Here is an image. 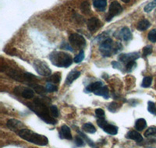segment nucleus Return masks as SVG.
<instances>
[{"label": "nucleus", "instance_id": "obj_25", "mask_svg": "<svg viewBox=\"0 0 156 148\" xmlns=\"http://www.w3.org/2000/svg\"><path fill=\"white\" fill-rule=\"evenodd\" d=\"M60 79H61V76H60V74L59 73H55L53 75H51L48 79V81L50 83H58L60 82Z\"/></svg>", "mask_w": 156, "mask_h": 148}, {"label": "nucleus", "instance_id": "obj_8", "mask_svg": "<svg viewBox=\"0 0 156 148\" xmlns=\"http://www.w3.org/2000/svg\"><path fill=\"white\" fill-rule=\"evenodd\" d=\"M122 11V7L120 4L116 1H114L109 5V9H108V15H107L106 20L110 21L111 19H113L115 16L120 14Z\"/></svg>", "mask_w": 156, "mask_h": 148}, {"label": "nucleus", "instance_id": "obj_37", "mask_svg": "<svg viewBox=\"0 0 156 148\" xmlns=\"http://www.w3.org/2000/svg\"><path fill=\"white\" fill-rule=\"evenodd\" d=\"M46 90L48 92H54L57 90V86L51 83H48L46 85Z\"/></svg>", "mask_w": 156, "mask_h": 148}, {"label": "nucleus", "instance_id": "obj_1", "mask_svg": "<svg viewBox=\"0 0 156 148\" xmlns=\"http://www.w3.org/2000/svg\"><path fill=\"white\" fill-rule=\"evenodd\" d=\"M48 104V101L46 102L41 98H36L33 103H27V106L46 123L55 125L56 120L51 116L50 109L47 107Z\"/></svg>", "mask_w": 156, "mask_h": 148}, {"label": "nucleus", "instance_id": "obj_10", "mask_svg": "<svg viewBox=\"0 0 156 148\" xmlns=\"http://www.w3.org/2000/svg\"><path fill=\"white\" fill-rule=\"evenodd\" d=\"M140 57L138 52H132L128 53V54H121L119 55L118 58L120 62H124V63H128L130 61H134L136 58Z\"/></svg>", "mask_w": 156, "mask_h": 148}, {"label": "nucleus", "instance_id": "obj_38", "mask_svg": "<svg viewBox=\"0 0 156 148\" xmlns=\"http://www.w3.org/2000/svg\"><path fill=\"white\" fill-rule=\"evenodd\" d=\"M78 132L80 133V136H81V137H83V139H84L86 141H87V143H88V144L90 145V146H92V147H95V144H94V143H93L92 140H90V139H88V138H87V136H86L85 135H84V134L83 133V132H79V131H78Z\"/></svg>", "mask_w": 156, "mask_h": 148}, {"label": "nucleus", "instance_id": "obj_31", "mask_svg": "<svg viewBox=\"0 0 156 148\" xmlns=\"http://www.w3.org/2000/svg\"><path fill=\"white\" fill-rule=\"evenodd\" d=\"M147 110H148V111L150 113H151V114H155L156 112V105L155 104H154V102H152V101H148V103H147Z\"/></svg>", "mask_w": 156, "mask_h": 148}, {"label": "nucleus", "instance_id": "obj_30", "mask_svg": "<svg viewBox=\"0 0 156 148\" xmlns=\"http://www.w3.org/2000/svg\"><path fill=\"white\" fill-rule=\"evenodd\" d=\"M24 78L26 81L29 82H34L37 79V77H36L34 75L31 73H28V72H25L24 73Z\"/></svg>", "mask_w": 156, "mask_h": 148}, {"label": "nucleus", "instance_id": "obj_16", "mask_svg": "<svg viewBox=\"0 0 156 148\" xmlns=\"http://www.w3.org/2000/svg\"><path fill=\"white\" fill-rule=\"evenodd\" d=\"M103 86L102 83L101 82H95V83H93L89 85L88 86H87L86 90L88 92H93V93H96Z\"/></svg>", "mask_w": 156, "mask_h": 148}, {"label": "nucleus", "instance_id": "obj_43", "mask_svg": "<svg viewBox=\"0 0 156 148\" xmlns=\"http://www.w3.org/2000/svg\"><path fill=\"white\" fill-rule=\"evenodd\" d=\"M112 65H113V66L115 67V68H119V67H120V65H119V64L117 63L116 62H112Z\"/></svg>", "mask_w": 156, "mask_h": 148}, {"label": "nucleus", "instance_id": "obj_23", "mask_svg": "<svg viewBox=\"0 0 156 148\" xmlns=\"http://www.w3.org/2000/svg\"><path fill=\"white\" fill-rule=\"evenodd\" d=\"M30 86L34 88V90H35L36 93H39V94H44L45 92L47 91L46 88H44V86H41V85H37V84H34V83H31Z\"/></svg>", "mask_w": 156, "mask_h": 148}, {"label": "nucleus", "instance_id": "obj_17", "mask_svg": "<svg viewBox=\"0 0 156 148\" xmlns=\"http://www.w3.org/2000/svg\"><path fill=\"white\" fill-rule=\"evenodd\" d=\"M18 93H20L21 94L22 97L25 99H31L34 97V93L33 91V90H31L30 88H24L20 91H18Z\"/></svg>", "mask_w": 156, "mask_h": 148}, {"label": "nucleus", "instance_id": "obj_24", "mask_svg": "<svg viewBox=\"0 0 156 148\" xmlns=\"http://www.w3.org/2000/svg\"><path fill=\"white\" fill-rule=\"evenodd\" d=\"M96 95H100L104 97L105 98H108V89L106 86H103L101 89H100L97 93H95Z\"/></svg>", "mask_w": 156, "mask_h": 148}, {"label": "nucleus", "instance_id": "obj_5", "mask_svg": "<svg viewBox=\"0 0 156 148\" xmlns=\"http://www.w3.org/2000/svg\"><path fill=\"white\" fill-rule=\"evenodd\" d=\"M33 65H34L36 72H37L38 74H40V75H41V76H51V69H50L48 65H47L45 62H42V61H41V60H35V61L34 62Z\"/></svg>", "mask_w": 156, "mask_h": 148}, {"label": "nucleus", "instance_id": "obj_34", "mask_svg": "<svg viewBox=\"0 0 156 148\" xmlns=\"http://www.w3.org/2000/svg\"><path fill=\"white\" fill-rule=\"evenodd\" d=\"M80 8L84 13H89V12H90V4L88 2H83L81 4Z\"/></svg>", "mask_w": 156, "mask_h": 148}, {"label": "nucleus", "instance_id": "obj_39", "mask_svg": "<svg viewBox=\"0 0 156 148\" xmlns=\"http://www.w3.org/2000/svg\"><path fill=\"white\" fill-rule=\"evenodd\" d=\"M136 65V63H135L134 61H130V62H129L128 63L126 64V70L128 71V72H129V71H131L132 69H133V67Z\"/></svg>", "mask_w": 156, "mask_h": 148}, {"label": "nucleus", "instance_id": "obj_29", "mask_svg": "<svg viewBox=\"0 0 156 148\" xmlns=\"http://www.w3.org/2000/svg\"><path fill=\"white\" fill-rule=\"evenodd\" d=\"M83 58H84V52H83V50H81V51L79 52V54L75 57L73 61H74L76 63H80V62H81L82 61H83Z\"/></svg>", "mask_w": 156, "mask_h": 148}, {"label": "nucleus", "instance_id": "obj_11", "mask_svg": "<svg viewBox=\"0 0 156 148\" xmlns=\"http://www.w3.org/2000/svg\"><path fill=\"white\" fill-rule=\"evenodd\" d=\"M87 28L90 32H95L100 28L101 23L99 19L96 17H91L87 21Z\"/></svg>", "mask_w": 156, "mask_h": 148}, {"label": "nucleus", "instance_id": "obj_6", "mask_svg": "<svg viewBox=\"0 0 156 148\" xmlns=\"http://www.w3.org/2000/svg\"><path fill=\"white\" fill-rule=\"evenodd\" d=\"M69 41L73 48L82 49L86 46V40L84 37L78 33H72L69 37Z\"/></svg>", "mask_w": 156, "mask_h": 148}, {"label": "nucleus", "instance_id": "obj_15", "mask_svg": "<svg viewBox=\"0 0 156 148\" xmlns=\"http://www.w3.org/2000/svg\"><path fill=\"white\" fill-rule=\"evenodd\" d=\"M80 75V72L76 70H72L69 74L67 75L66 78V84L69 85L74 81L75 79H77Z\"/></svg>", "mask_w": 156, "mask_h": 148}, {"label": "nucleus", "instance_id": "obj_40", "mask_svg": "<svg viewBox=\"0 0 156 148\" xmlns=\"http://www.w3.org/2000/svg\"><path fill=\"white\" fill-rule=\"evenodd\" d=\"M95 114L99 118H102V117L105 116V111H104L103 109H101V108H97L95 110Z\"/></svg>", "mask_w": 156, "mask_h": 148}, {"label": "nucleus", "instance_id": "obj_36", "mask_svg": "<svg viewBox=\"0 0 156 148\" xmlns=\"http://www.w3.org/2000/svg\"><path fill=\"white\" fill-rule=\"evenodd\" d=\"M152 52V47L151 46H146L143 48V55L144 56H147Z\"/></svg>", "mask_w": 156, "mask_h": 148}, {"label": "nucleus", "instance_id": "obj_9", "mask_svg": "<svg viewBox=\"0 0 156 148\" xmlns=\"http://www.w3.org/2000/svg\"><path fill=\"white\" fill-rule=\"evenodd\" d=\"M7 126L9 129H10L12 131L18 132L20 130L24 129L25 125L16 119H9L7 122Z\"/></svg>", "mask_w": 156, "mask_h": 148}, {"label": "nucleus", "instance_id": "obj_41", "mask_svg": "<svg viewBox=\"0 0 156 148\" xmlns=\"http://www.w3.org/2000/svg\"><path fill=\"white\" fill-rule=\"evenodd\" d=\"M117 107H118V105H117L116 103L112 102V103H111V104H110L109 106H108V109L112 111H112H113V112H115V111H116Z\"/></svg>", "mask_w": 156, "mask_h": 148}, {"label": "nucleus", "instance_id": "obj_14", "mask_svg": "<svg viewBox=\"0 0 156 148\" xmlns=\"http://www.w3.org/2000/svg\"><path fill=\"white\" fill-rule=\"evenodd\" d=\"M126 138L135 140L136 143H140V142H141V141L143 140V136H142L137 131L135 130H132L128 132V133L126 134Z\"/></svg>", "mask_w": 156, "mask_h": 148}, {"label": "nucleus", "instance_id": "obj_44", "mask_svg": "<svg viewBox=\"0 0 156 148\" xmlns=\"http://www.w3.org/2000/svg\"><path fill=\"white\" fill-rule=\"evenodd\" d=\"M121 1L123 2H125V3H128V2H129L130 0H121Z\"/></svg>", "mask_w": 156, "mask_h": 148}, {"label": "nucleus", "instance_id": "obj_13", "mask_svg": "<svg viewBox=\"0 0 156 148\" xmlns=\"http://www.w3.org/2000/svg\"><path fill=\"white\" fill-rule=\"evenodd\" d=\"M59 134H60L61 138H63V139H73V136H72V134H71L70 129L67 125H64L61 127L60 131H59Z\"/></svg>", "mask_w": 156, "mask_h": 148}, {"label": "nucleus", "instance_id": "obj_19", "mask_svg": "<svg viewBox=\"0 0 156 148\" xmlns=\"http://www.w3.org/2000/svg\"><path fill=\"white\" fill-rule=\"evenodd\" d=\"M150 26H151V23H150L147 19H142V20H140V21L137 23V25H136V28L138 29L139 30H140V31H144V30L148 29L149 27H150Z\"/></svg>", "mask_w": 156, "mask_h": 148}, {"label": "nucleus", "instance_id": "obj_27", "mask_svg": "<svg viewBox=\"0 0 156 148\" xmlns=\"http://www.w3.org/2000/svg\"><path fill=\"white\" fill-rule=\"evenodd\" d=\"M156 134V127L155 126H151L147 129L144 132V136H154Z\"/></svg>", "mask_w": 156, "mask_h": 148}, {"label": "nucleus", "instance_id": "obj_18", "mask_svg": "<svg viewBox=\"0 0 156 148\" xmlns=\"http://www.w3.org/2000/svg\"><path fill=\"white\" fill-rule=\"evenodd\" d=\"M120 35L124 41H129L132 38V33L128 27L125 26L120 30Z\"/></svg>", "mask_w": 156, "mask_h": 148}, {"label": "nucleus", "instance_id": "obj_22", "mask_svg": "<svg viewBox=\"0 0 156 148\" xmlns=\"http://www.w3.org/2000/svg\"><path fill=\"white\" fill-rule=\"evenodd\" d=\"M82 129H83V130L85 131L86 132H88V133H94L96 132L95 127L94 126L93 124L90 123V122L83 124V126H82Z\"/></svg>", "mask_w": 156, "mask_h": 148}, {"label": "nucleus", "instance_id": "obj_2", "mask_svg": "<svg viewBox=\"0 0 156 148\" xmlns=\"http://www.w3.org/2000/svg\"><path fill=\"white\" fill-rule=\"evenodd\" d=\"M16 133L23 139H25V140L34 143V144L38 145V146H46L48 143V139L46 136L36 133V132L28 129H26V128L20 130Z\"/></svg>", "mask_w": 156, "mask_h": 148}, {"label": "nucleus", "instance_id": "obj_45", "mask_svg": "<svg viewBox=\"0 0 156 148\" xmlns=\"http://www.w3.org/2000/svg\"><path fill=\"white\" fill-rule=\"evenodd\" d=\"M155 114H156V112H155Z\"/></svg>", "mask_w": 156, "mask_h": 148}, {"label": "nucleus", "instance_id": "obj_26", "mask_svg": "<svg viewBox=\"0 0 156 148\" xmlns=\"http://www.w3.org/2000/svg\"><path fill=\"white\" fill-rule=\"evenodd\" d=\"M151 82H152V77L151 76H146L143 79V81H142L141 86L144 88H147L151 86Z\"/></svg>", "mask_w": 156, "mask_h": 148}, {"label": "nucleus", "instance_id": "obj_32", "mask_svg": "<svg viewBox=\"0 0 156 148\" xmlns=\"http://www.w3.org/2000/svg\"><path fill=\"white\" fill-rule=\"evenodd\" d=\"M147 37L151 42H156V29H153L149 32Z\"/></svg>", "mask_w": 156, "mask_h": 148}, {"label": "nucleus", "instance_id": "obj_20", "mask_svg": "<svg viewBox=\"0 0 156 148\" xmlns=\"http://www.w3.org/2000/svg\"><path fill=\"white\" fill-rule=\"evenodd\" d=\"M147 126V122L144 118H139L135 122V129L138 131L144 130Z\"/></svg>", "mask_w": 156, "mask_h": 148}, {"label": "nucleus", "instance_id": "obj_4", "mask_svg": "<svg viewBox=\"0 0 156 148\" xmlns=\"http://www.w3.org/2000/svg\"><path fill=\"white\" fill-rule=\"evenodd\" d=\"M120 48H122V45L120 44L117 43L116 44H113L112 39L107 38L101 43L99 49L103 56L109 57L112 53H115L121 50Z\"/></svg>", "mask_w": 156, "mask_h": 148}, {"label": "nucleus", "instance_id": "obj_3", "mask_svg": "<svg viewBox=\"0 0 156 148\" xmlns=\"http://www.w3.org/2000/svg\"><path fill=\"white\" fill-rule=\"evenodd\" d=\"M49 59L57 67L67 68L73 63V58L70 55L63 51H53L49 55Z\"/></svg>", "mask_w": 156, "mask_h": 148}, {"label": "nucleus", "instance_id": "obj_42", "mask_svg": "<svg viewBox=\"0 0 156 148\" xmlns=\"http://www.w3.org/2000/svg\"><path fill=\"white\" fill-rule=\"evenodd\" d=\"M61 48H62V49H66V50H69L70 51H73V48L71 47L70 45H69V44H67V43H63V44L61 45L60 47Z\"/></svg>", "mask_w": 156, "mask_h": 148}, {"label": "nucleus", "instance_id": "obj_28", "mask_svg": "<svg viewBox=\"0 0 156 148\" xmlns=\"http://www.w3.org/2000/svg\"><path fill=\"white\" fill-rule=\"evenodd\" d=\"M155 7H156V0H154V1H152V2H151L150 3L147 4L145 7H144V12H151V11Z\"/></svg>", "mask_w": 156, "mask_h": 148}, {"label": "nucleus", "instance_id": "obj_33", "mask_svg": "<svg viewBox=\"0 0 156 148\" xmlns=\"http://www.w3.org/2000/svg\"><path fill=\"white\" fill-rule=\"evenodd\" d=\"M50 112H51V116L54 117V118H57L58 116V110L56 106L51 105L50 106Z\"/></svg>", "mask_w": 156, "mask_h": 148}, {"label": "nucleus", "instance_id": "obj_35", "mask_svg": "<svg viewBox=\"0 0 156 148\" xmlns=\"http://www.w3.org/2000/svg\"><path fill=\"white\" fill-rule=\"evenodd\" d=\"M75 143L77 146H84V141H83V137L80 136H76L75 138Z\"/></svg>", "mask_w": 156, "mask_h": 148}, {"label": "nucleus", "instance_id": "obj_12", "mask_svg": "<svg viewBox=\"0 0 156 148\" xmlns=\"http://www.w3.org/2000/svg\"><path fill=\"white\" fill-rule=\"evenodd\" d=\"M5 72H6V74L9 77L15 79L16 81H23V80H25L24 73H22L20 71H18L16 69H9V70L5 71Z\"/></svg>", "mask_w": 156, "mask_h": 148}, {"label": "nucleus", "instance_id": "obj_7", "mask_svg": "<svg viewBox=\"0 0 156 148\" xmlns=\"http://www.w3.org/2000/svg\"><path fill=\"white\" fill-rule=\"evenodd\" d=\"M97 123L98 126L101 127L105 132L110 135H116L118 133V128L115 125L108 124L104 118H99V119L97 121Z\"/></svg>", "mask_w": 156, "mask_h": 148}, {"label": "nucleus", "instance_id": "obj_21", "mask_svg": "<svg viewBox=\"0 0 156 148\" xmlns=\"http://www.w3.org/2000/svg\"><path fill=\"white\" fill-rule=\"evenodd\" d=\"M94 7L100 11H105L107 5V0H95L94 2Z\"/></svg>", "mask_w": 156, "mask_h": 148}]
</instances>
